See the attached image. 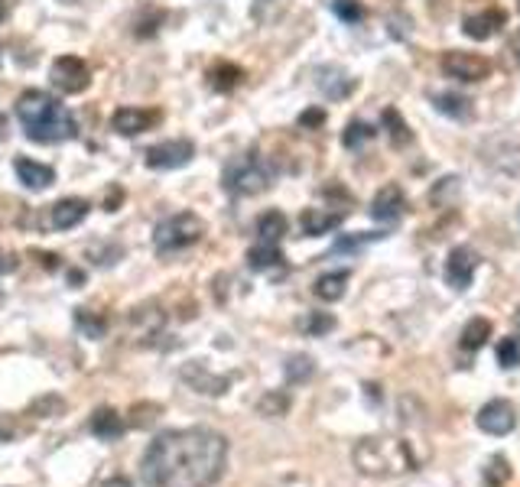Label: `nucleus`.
I'll use <instances>...</instances> for the list:
<instances>
[{"mask_svg": "<svg viewBox=\"0 0 520 487\" xmlns=\"http://www.w3.org/2000/svg\"><path fill=\"white\" fill-rule=\"evenodd\" d=\"M228 439L212 429L160 432L143 455L147 487H208L225 471Z\"/></svg>", "mask_w": 520, "mask_h": 487, "instance_id": "f257e3e1", "label": "nucleus"}, {"mask_svg": "<svg viewBox=\"0 0 520 487\" xmlns=\"http://www.w3.org/2000/svg\"><path fill=\"white\" fill-rule=\"evenodd\" d=\"M17 117L29 140L36 143H62L76 137V117L68 114V108L39 88H27L20 94Z\"/></svg>", "mask_w": 520, "mask_h": 487, "instance_id": "f03ea898", "label": "nucleus"}, {"mask_svg": "<svg viewBox=\"0 0 520 487\" xmlns=\"http://www.w3.org/2000/svg\"><path fill=\"white\" fill-rule=\"evenodd\" d=\"M420 465L410 442L394 435H371L355 445V468L368 478H390V475H407Z\"/></svg>", "mask_w": 520, "mask_h": 487, "instance_id": "7ed1b4c3", "label": "nucleus"}, {"mask_svg": "<svg viewBox=\"0 0 520 487\" xmlns=\"http://www.w3.org/2000/svg\"><path fill=\"white\" fill-rule=\"evenodd\" d=\"M221 186L231 196H260L274 186V166L260 156V153H241L235 160H228L225 172H221Z\"/></svg>", "mask_w": 520, "mask_h": 487, "instance_id": "20e7f679", "label": "nucleus"}, {"mask_svg": "<svg viewBox=\"0 0 520 487\" xmlns=\"http://www.w3.org/2000/svg\"><path fill=\"white\" fill-rule=\"evenodd\" d=\"M202 235H205V221L196 212H180V215L163 218L160 225L153 228V247L160 253H176L199 244Z\"/></svg>", "mask_w": 520, "mask_h": 487, "instance_id": "39448f33", "label": "nucleus"}, {"mask_svg": "<svg viewBox=\"0 0 520 487\" xmlns=\"http://www.w3.org/2000/svg\"><path fill=\"white\" fill-rule=\"evenodd\" d=\"M49 82L56 84L62 94H82L92 84V68L85 59L78 56H59L49 68Z\"/></svg>", "mask_w": 520, "mask_h": 487, "instance_id": "423d86ee", "label": "nucleus"}, {"mask_svg": "<svg viewBox=\"0 0 520 487\" xmlns=\"http://www.w3.org/2000/svg\"><path fill=\"white\" fill-rule=\"evenodd\" d=\"M443 72L455 82H484L492 76V62L478 52H459V49H449L443 56Z\"/></svg>", "mask_w": 520, "mask_h": 487, "instance_id": "0eeeda50", "label": "nucleus"}, {"mask_svg": "<svg viewBox=\"0 0 520 487\" xmlns=\"http://www.w3.org/2000/svg\"><path fill=\"white\" fill-rule=\"evenodd\" d=\"M192 156H196V143L192 140H160L147 147L143 163L150 169H182L189 166Z\"/></svg>", "mask_w": 520, "mask_h": 487, "instance_id": "6e6552de", "label": "nucleus"}, {"mask_svg": "<svg viewBox=\"0 0 520 487\" xmlns=\"http://www.w3.org/2000/svg\"><path fill=\"white\" fill-rule=\"evenodd\" d=\"M517 426V412L508 400H492L478 410V429L488 435H508Z\"/></svg>", "mask_w": 520, "mask_h": 487, "instance_id": "1a4fd4ad", "label": "nucleus"}, {"mask_svg": "<svg viewBox=\"0 0 520 487\" xmlns=\"http://www.w3.org/2000/svg\"><path fill=\"white\" fill-rule=\"evenodd\" d=\"M156 121H160V114L147 111V108H117L111 114V131L117 137H137V133L150 131Z\"/></svg>", "mask_w": 520, "mask_h": 487, "instance_id": "9d476101", "label": "nucleus"}, {"mask_svg": "<svg viewBox=\"0 0 520 487\" xmlns=\"http://www.w3.org/2000/svg\"><path fill=\"white\" fill-rule=\"evenodd\" d=\"M404 208H407V198H404V188L400 186H384L374 196V202H371V215H374V221H380V225H394L400 215H404Z\"/></svg>", "mask_w": 520, "mask_h": 487, "instance_id": "9b49d317", "label": "nucleus"}, {"mask_svg": "<svg viewBox=\"0 0 520 487\" xmlns=\"http://www.w3.org/2000/svg\"><path fill=\"white\" fill-rule=\"evenodd\" d=\"M92 205L85 198H59L56 205L49 208V225L56 231H68V228H78L88 218Z\"/></svg>", "mask_w": 520, "mask_h": 487, "instance_id": "f8f14e48", "label": "nucleus"}, {"mask_svg": "<svg viewBox=\"0 0 520 487\" xmlns=\"http://www.w3.org/2000/svg\"><path fill=\"white\" fill-rule=\"evenodd\" d=\"M475 270H478V253L472 247H455L449 253V260H445V276H449V283H452L455 290H465L472 283Z\"/></svg>", "mask_w": 520, "mask_h": 487, "instance_id": "ddd939ff", "label": "nucleus"}, {"mask_svg": "<svg viewBox=\"0 0 520 487\" xmlns=\"http://www.w3.org/2000/svg\"><path fill=\"white\" fill-rule=\"evenodd\" d=\"M13 172H17V179L29 192H43V188H49L56 182V169L46 166V163L29 160V156H17L13 160Z\"/></svg>", "mask_w": 520, "mask_h": 487, "instance_id": "4468645a", "label": "nucleus"}, {"mask_svg": "<svg viewBox=\"0 0 520 487\" xmlns=\"http://www.w3.org/2000/svg\"><path fill=\"white\" fill-rule=\"evenodd\" d=\"M127 325H131L133 338H153L166 325V312L156 306V302H147V306H137V309L127 315Z\"/></svg>", "mask_w": 520, "mask_h": 487, "instance_id": "2eb2a0df", "label": "nucleus"}, {"mask_svg": "<svg viewBox=\"0 0 520 487\" xmlns=\"http://www.w3.org/2000/svg\"><path fill=\"white\" fill-rule=\"evenodd\" d=\"M182 380L196 387L199 394H208V396H221L228 390V377L212 374L205 364H186L182 367Z\"/></svg>", "mask_w": 520, "mask_h": 487, "instance_id": "dca6fc26", "label": "nucleus"}, {"mask_svg": "<svg viewBox=\"0 0 520 487\" xmlns=\"http://www.w3.org/2000/svg\"><path fill=\"white\" fill-rule=\"evenodd\" d=\"M341 212H325V208H306L303 215H300V228H303L306 237H319V235H329L335 228L341 225Z\"/></svg>", "mask_w": 520, "mask_h": 487, "instance_id": "f3484780", "label": "nucleus"}, {"mask_svg": "<svg viewBox=\"0 0 520 487\" xmlns=\"http://www.w3.org/2000/svg\"><path fill=\"white\" fill-rule=\"evenodd\" d=\"M504 27V10H482V13H472L465 17V36L472 39H492L498 29Z\"/></svg>", "mask_w": 520, "mask_h": 487, "instance_id": "a211bd4d", "label": "nucleus"}, {"mask_svg": "<svg viewBox=\"0 0 520 487\" xmlns=\"http://www.w3.org/2000/svg\"><path fill=\"white\" fill-rule=\"evenodd\" d=\"M88 429H92V435L101 442H114V439H121V432H124V419H121V412L117 410H95L92 412V419H88Z\"/></svg>", "mask_w": 520, "mask_h": 487, "instance_id": "6ab92c4d", "label": "nucleus"}, {"mask_svg": "<svg viewBox=\"0 0 520 487\" xmlns=\"http://www.w3.org/2000/svg\"><path fill=\"white\" fill-rule=\"evenodd\" d=\"M316 84H319V92L325 94V98L339 101V98H348V94H351V88H355V78H348L345 72H339V68H319V78H316Z\"/></svg>", "mask_w": 520, "mask_h": 487, "instance_id": "aec40b11", "label": "nucleus"}, {"mask_svg": "<svg viewBox=\"0 0 520 487\" xmlns=\"http://www.w3.org/2000/svg\"><path fill=\"white\" fill-rule=\"evenodd\" d=\"M348 270H335V273H325L316 280V296L322 302H339L345 296V286H348Z\"/></svg>", "mask_w": 520, "mask_h": 487, "instance_id": "412c9836", "label": "nucleus"}, {"mask_svg": "<svg viewBox=\"0 0 520 487\" xmlns=\"http://www.w3.org/2000/svg\"><path fill=\"white\" fill-rule=\"evenodd\" d=\"M286 235V215L284 212H264L257 218V241L260 244H280Z\"/></svg>", "mask_w": 520, "mask_h": 487, "instance_id": "4be33fe9", "label": "nucleus"}, {"mask_svg": "<svg viewBox=\"0 0 520 487\" xmlns=\"http://www.w3.org/2000/svg\"><path fill=\"white\" fill-rule=\"evenodd\" d=\"M241 78H244V72H241L235 62H218V66L208 68V84H212L215 92H231V88L241 84Z\"/></svg>", "mask_w": 520, "mask_h": 487, "instance_id": "5701e85b", "label": "nucleus"}, {"mask_svg": "<svg viewBox=\"0 0 520 487\" xmlns=\"http://www.w3.org/2000/svg\"><path fill=\"white\" fill-rule=\"evenodd\" d=\"M280 260H284V253H280V247L276 244H257V247H251L247 251V267L251 270H274V267H280Z\"/></svg>", "mask_w": 520, "mask_h": 487, "instance_id": "b1692460", "label": "nucleus"}, {"mask_svg": "<svg viewBox=\"0 0 520 487\" xmlns=\"http://www.w3.org/2000/svg\"><path fill=\"white\" fill-rule=\"evenodd\" d=\"M380 121H384V127H388V137H390V143H394V147H407V143L413 140V133H410L407 121L400 117L397 108H388Z\"/></svg>", "mask_w": 520, "mask_h": 487, "instance_id": "393cba45", "label": "nucleus"}, {"mask_svg": "<svg viewBox=\"0 0 520 487\" xmlns=\"http://www.w3.org/2000/svg\"><path fill=\"white\" fill-rule=\"evenodd\" d=\"M488 338H492V322L488 319H472L462 328V347H468V351H478Z\"/></svg>", "mask_w": 520, "mask_h": 487, "instance_id": "a878e982", "label": "nucleus"}, {"mask_svg": "<svg viewBox=\"0 0 520 487\" xmlns=\"http://www.w3.org/2000/svg\"><path fill=\"white\" fill-rule=\"evenodd\" d=\"M76 325L85 338H104V331H108V322L101 315H92L88 309H76Z\"/></svg>", "mask_w": 520, "mask_h": 487, "instance_id": "bb28decb", "label": "nucleus"}, {"mask_svg": "<svg viewBox=\"0 0 520 487\" xmlns=\"http://www.w3.org/2000/svg\"><path fill=\"white\" fill-rule=\"evenodd\" d=\"M436 111L449 114V117H468L472 108H468V101L459 98V94H436Z\"/></svg>", "mask_w": 520, "mask_h": 487, "instance_id": "cd10ccee", "label": "nucleus"}, {"mask_svg": "<svg viewBox=\"0 0 520 487\" xmlns=\"http://www.w3.org/2000/svg\"><path fill=\"white\" fill-rule=\"evenodd\" d=\"M371 137H374V127L364 121H351L348 127H345V133H341V140H345L348 150H358L361 143H368Z\"/></svg>", "mask_w": 520, "mask_h": 487, "instance_id": "c85d7f7f", "label": "nucleus"}, {"mask_svg": "<svg viewBox=\"0 0 520 487\" xmlns=\"http://www.w3.org/2000/svg\"><path fill=\"white\" fill-rule=\"evenodd\" d=\"M309 377H312V357H306V355L290 357V364H286V380H290V384H300V380H309Z\"/></svg>", "mask_w": 520, "mask_h": 487, "instance_id": "c756f323", "label": "nucleus"}, {"mask_svg": "<svg viewBox=\"0 0 520 487\" xmlns=\"http://www.w3.org/2000/svg\"><path fill=\"white\" fill-rule=\"evenodd\" d=\"M332 10H335V17L345 20V23H358L364 17V7H361L358 0H332Z\"/></svg>", "mask_w": 520, "mask_h": 487, "instance_id": "7c9ffc66", "label": "nucleus"}, {"mask_svg": "<svg viewBox=\"0 0 520 487\" xmlns=\"http://www.w3.org/2000/svg\"><path fill=\"white\" fill-rule=\"evenodd\" d=\"M332 328H335V319H332L329 312H312V315H306V322H303L306 335H325V331H332Z\"/></svg>", "mask_w": 520, "mask_h": 487, "instance_id": "2f4dec72", "label": "nucleus"}, {"mask_svg": "<svg viewBox=\"0 0 520 487\" xmlns=\"http://www.w3.org/2000/svg\"><path fill=\"white\" fill-rule=\"evenodd\" d=\"M498 361H501V367L520 364V341L517 338H504L501 345H498Z\"/></svg>", "mask_w": 520, "mask_h": 487, "instance_id": "473e14b6", "label": "nucleus"}, {"mask_svg": "<svg viewBox=\"0 0 520 487\" xmlns=\"http://www.w3.org/2000/svg\"><path fill=\"white\" fill-rule=\"evenodd\" d=\"M459 192V179L449 176V179H439L433 186V192H429V198H433V205H445L449 202V196H455Z\"/></svg>", "mask_w": 520, "mask_h": 487, "instance_id": "72a5a7b5", "label": "nucleus"}, {"mask_svg": "<svg viewBox=\"0 0 520 487\" xmlns=\"http://www.w3.org/2000/svg\"><path fill=\"white\" fill-rule=\"evenodd\" d=\"M62 410H66L62 396H43V400H36V403H33V412H43L46 419H52V416H62Z\"/></svg>", "mask_w": 520, "mask_h": 487, "instance_id": "f704fd0d", "label": "nucleus"}, {"mask_svg": "<svg viewBox=\"0 0 520 487\" xmlns=\"http://www.w3.org/2000/svg\"><path fill=\"white\" fill-rule=\"evenodd\" d=\"M286 406H290V400H286V396L267 394L264 403H260V412H264V416H280V412H286Z\"/></svg>", "mask_w": 520, "mask_h": 487, "instance_id": "c9c22d12", "label": "nucleus"}, {"mask_svg": "<svg viewBox=\"0 0 520 487\" xmlns=\"http://www.w3.org/2000/svg\"><path fill=\"white\" fill-rule=\"evenodd\" d=\"M322 124H325V111H319V108L300 114V127H322Z\"/></svg>", "mask_w": 520, "mask_h": 487, "instance_id": "e433bc0d", "label": "nucleus"}, {"mask_svg": "<svg viewBox=\"0 0 520 487\" xmlns=\"http://www.w3.org/2000/svg\"><path fill=\"white\" fill-rule=\"evenodd\" d=\"M13 435H17V422L10 419L7 412H0V445H4V442H10Z\"/></svg>", "mask_w": 520, "mask_h": 487, "instance_id": "4c0bfd02", "label": "nucleus"}, {"mask_svg": "<svg viewBox=\"0 0 520 487\" xmlns=\"http://www.w3.org/2000/svg\"><path fill=\"white\" fill-rule=\"evenodd\" d=\"M101 487H131V481H127V478H121V475H114V478H108V481H104Z\"/></svg>", "mask_w": 520, "mask_h": 487, "instance_id": "58836bf2", "label": "nucleus"}, {"mask_svg": "<svg viewBox=\"0 0 520 487\" xmlns=\"http://www.w3.org/2000/svg\"><path fill=\"white\" fill-rule=\"evenodd\" d=\"M10 10H13V0H0V23H7Z\"/></svg>", "mask_w": 520, "mask_h": 487, "instance_id": "ea45409f", "label": "nucleus"}, {"mask_svg": "<svg viewBox=\"0 0 520 487\" xmlns=\"http://www.w3.org/2000/svg\"><path fill=\"white\" fill-rule=\"evenodd\" d=\"M4 137H7V117L0 114V140H4Z\"/></svg>", "mask_w": 520, "mask_h": 487, "instance_id": "a19ab883", "label": "nucleus"}, {"mask_svg": "<svg viewBox=\"0 0 520 487\" xmlns=\"http://www.w3.org/2000/svg\"><path fill=\"white\" fill-rule=\"evenodd\" d=\"M514 49H517V62H520V39H517V43H514Z\"/></svg>", "mask_w": 520, "mask_h": 487, "instance_id": "79ce46f5", "label": "nucleus"}, {"mask_svg": "<svg viewBox=\"0 0 520 487\" xmlns=\"http://www.w3.org/2000/svg\"><path fill=\"white\" fill-rule=\"evenodd\" d=\"M514 322H517V328H520V312H517V315H514Z\"/></svg>", "mask_w": 520, "mask_h": 487, "instance_id": "37998d69", "label": "nucleus"}, {"mask_svg": "<svg viewBox=\"0 0 520 487\" xmlns=\"http://www.w3.org/2000/svg\"><path fill=\"white\" fill-rule=\"evenodd\" d=\"M517 10H520V0H517Z\"/></svg>", "mask_w": 520, "mask_h": 487, "instance_id": "c03bdc74", "label": "nucleus"}]
</instances>
